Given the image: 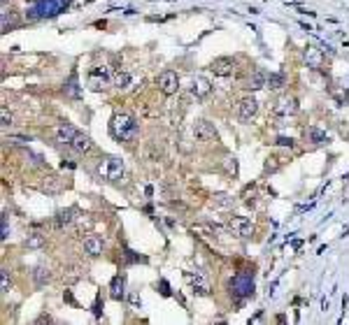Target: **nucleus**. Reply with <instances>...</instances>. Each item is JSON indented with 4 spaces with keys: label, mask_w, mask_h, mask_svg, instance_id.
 Segmentation results:
<instances>
[{
    "label": "nucleus",
    "mask_w": 349,
    "mask_h": 325,
    "mask_svg": "<svg viewBox=\"0 0 349 325\" xmlns=\"http://www.w3.org/2000/svg\"><path fill=\"white\" fill-rule=\"evenodd\" d=\"M110 133L119 142H133L140 133V126L130 114H114L112 123H110Z\"/></svg>",
    "instance_id": "f257e3e1"
},
{
    "label": "nucleus",
    "mask_w": 349,
    "mask_h": 325,
    "mask_svg": "<svg viewBox=\"0 0 349 325\" xmlns=\"http://www.w3.org/2000/svg\"><path fill=\"white\" fill-rule=\"evenodd\" d=\"M98 177L105 179V181H116V179L124 177V172H126V165H124V160L116 156H105L98 160Z\"/></svg>",
    "instance_id": "f03ea898"
},
{
    "label": "nucleus",
    "mask_w": 349,
    "mask_h": 325,
    "mask_svg": "<svg viewBox=\"0 0 349 325\" xmlns=\"http://www.w3.org/2000/svg\"><path fill=\"white\" fill-rule=\"evenodd\" d=\"M156 84H159L163 95H175L180 91V77H177L175 70H163L159 74V79H156Z\"/></svg>",
    "instance_id": "7ed1b4c3"
},
{
    "label": "nucleus",
    "mask_w": 349,
    "mask_h": 325,
    "mask_svg": "<svg viewBox=\"0 0 349 325\" xmlns=\"http://www.w3.org/2000/svg\"><path fill=\"white\" fill-rule=\"evenodd\" d=\"M193 137H196L198 142H217V139H219V133H217L214 123L205 121V119H198V121L193 123Z\"/></svg>",
    "instance_id": "20e7f679"
},
{
    "label": "nucleus",
    "mask_w": 349,
    "mask_h": 325,
    "mask_svg": "<svg viewBox=\"0 0 349 325\" xmlns=\"http://www.w3.org/2000/svg\"><path fill=\"white\" fill-rule=\"evenodd\" d=\"M228 228L238 237H252L254 235V225H252V221L247 219V216H231L228 219Z\"/></svg>",
    "instance_id": "39448f33"
},
{
    "label": "nucleus",
    "mask_w": 349,
    "mask_h": 325,
    "mask_svg": "<svg viewBox=\"0 0 349 325\" xmlns=\"http://www.w3.org/2000/svg\"><path fill=\"white\" fill-rule=\"evenodd\" d=\"M256 112H258V103H256V98L247 95V98L240 100V105H238V119H240L242 123L252 121V119L256 116Z\"/></svg>",
    "instance_id": "423d86ee"
},
{
    "label": "nucleus",
    "mask_w": 349,
    "mask_h": 325,
    "mask_svg": "<svg viewBox=\"0 0 349 325\" xmlns=\"http://www.w3.org/2000/svg\"><path fill=\"white\" fill-rule=\"evenodd\" d=\"M235 70V58H228V56H221V58H214L210 63V72L219 74V77H228Z\"/></svg>",
    "instance_id": "0eeeda50"
},
{
    "label": "nucleus",
    "mask_w": 349,
    "mask_h": 325,
    "mask_svg": "<svg viewBox=\"0 0 349 325\" xmlns=\"http://www.w3.org/2000/svg\"><path fill=\"white\" fill-rule=\"evenodd\" d=\"M298 112V100L296 98H279L275 103V107H273V114L275 116H291Z\"/></svg>",
    "instance_id": "6e6552de"
},
{
    "label": "nucleus",
    "mask_w": 349,
    "mask_h": 325,
    "mask_svg": "<svg viewBox=\"0 0 349 325\" xmlns=\"http://www.w3.org/2000/svg\"><path fill=\"white\" fill-rule=\"evenodd\" d=\"M110 297L116 300V302H121L124 297H126V276L124 274H116L112 283H110Z\"/></svg>",
    "instance_id": "1a4fd4ad"
},
{
    "label": "nucleus",
    "mask_w": 349,
    "mask_h": 325,
    "mask_svg": "<svg viewBox=\"0 0 349 325\" xmlns=\"http://www.w3.org/2000/svg\"><path fill=\"white\" fill-rule=\"evenodd\" d=\"M212 91V84L205 79V77H196L193 82H191V95L196 98V100H202V98H207Z\"/></svg>",
    "instance_id": "9d476101"
},
{
    "label": "nucleus",
    "mask_w": 349,
    "mask_h": 325,
    "mask_svg": "<svg viewBox=\"0 0 349 325\" xmlns=\"http://www.w3.org/2000/svg\"><path fill=\"white\" fill-rule=\"evenodd\" d=\"M112 79L107 77L105 70H100V68H95V70H91L89 72V86L93 88V91H103L107 84H110Z\"/></svg>",
    "instance_id": "9b49d317"
},
{
    "label": "nucleus",
    "mask_w": 349,
    "mask_h": 325,
    "mask_svg": "<svg viewBox=\"0 0 349 325\" xmlns=\"http://www.w3.org/2000/svg\"><path fill=\"white\" fill-rule=\"evenodd\" d=\"M186 276V281L191 283V288H193V293L198 295H210V283L202 279L201 274H193V272H186L184 274Z\"/></svg>",
    "instance_id": "f8f14e48"
},
{
    "label": "nucleus",
    "mask_w": 349,
    "mask_h": 325,
    "mask_svg": "<svg viewBox=\"0 0 349 325\" xmlns=\"http://www.w3.org/2000/svg\"><path fill=\"white\" fill-rule=\"evenodd\" d=\"M70 147H73L77 154H89V151L93 149V142H91V137H89V135H84V133H77Z\"/></svg>",
    "instance_id": "ddd939ff"
},
{
    "label": "nucleus",
    "mask_w": 349,
    "mask_h": 325,
    "mask_svg": "<svg viewBox=\"0 0 349 325\" xmlns=\"http://www.w3.org/2000/svg\"><path fill=\"white\" fill-rule=\"evenodd\" d=\"M79 130L74 126H70V123H61L58 126V130H56V137H58V142H63V144H73V139H74V135H77Z\"/></svg>",
    "instance_id": "4468645a"
},
{
    "label": "nucleus",
    "mask_w": 349,
    "mask_h": 325,
    "mask_svg": "<svg viewBox=\"0 0 349 325\" xmlns=\"http://www.w3.org/2000/svg\"><path fill=\"white\" fill-rule=\"evenodd\" d=\"M84 251L89 253V256H100V253H103V239H100L98 235H86Z\"/></svg>",
    "instance_id": "2eb2a0df"
},
{
    "label": "nucleus",
    "mask_w": 349,
    "mask_h": 325,
    "mask_svg": "<svg viewBox=\"0 0 349 325\" xmlns=\"http://www.w3.org/2000/svg\"><path fill=\"white\" fill-rule=\"evenodd\" d=\"M42 190H44V193H49V195H54V193H61V190H63V179L49 174V177L42 181Z\"/></svg>",
    "instance_id": "dca6fc26"
},
{
    "label": "nucleus",
    "mask_w": 349,
    "mask_h": 325,
    "mask_svg": "<svg viewBox=\"0 0 349 325\" xmlns=\"http://www.w3.org/2000/svg\"><path fill=\"white\" fill-rule=\"evenodd\" d=\"M268 86V74L263 70H254L249 74V88L252 91H258V88H265Z\"/></svg>",
    "instance_id": "f3484780"
},
{
    "label": "nucleus",
    "mask_w": 349,
    "mask_h": 325,
    "mask_svg": "<svg viewBox=\"0 0 349 325\" xmlns=\"http://www.w3.org/2000/svg\"><path fill=\"white\" fill-rule=\"evenodd\" d=\"M130 82H133V74L126 72V70H121V68L112 74V84H114L116 88H128V86H130Z\"/></svg>",
    "instance_id": "a211bd4d"
},
{
    "label": "nucleus",
    "mask_w": 349,
    "mask_h": 325,
    "mask_svg": "<svg viewBox=\"0 0 349 325\" xmlns=\"http://www.w3.org/2000/svg\"><path fill=\"white\" fill-rule=\"evenodd\" d=\"M305 61H307V65H312V68H321V63H324V53L319 51L317 47H307Z\"/></svg>",
    "instance_id": "6ab92c4d"
},
{
    "label": "nucleus",
    "mask_w": 349,
    "mask_h": 325,
    "mask_svg": "<svg viewBox=\"0 0 349 325\" xmlns=\"http://www.w3.org/2000/svg\"><path fill=\"white\" fill-rule=\"evenodd\" d=\"M74 219H77V216H74V209H61L56 214V228H65V225H70Z\"/></svg>",
    "instance_id": "aec40b11"
},
{
    "label": "nucleus",
    "mask_w": 349,
    "mask_h": 325,
    "mask_svg": "<svg viewBox=\"0 0 349 325\" xmlns=\"http://www.w3.org/2000/svg\"><path fill=\"white\" fill-rule=\"evenodd\" d=\"M33 281L37 288H42L44 283L49 281V270H44V267H35V272H33Z\"/></svg>",
    "instance_id": "412c9836"
},
{
    "label": "nucleus",
    "mask_w": 349,
    "mask_h": 325,
    "mask_svg": "<svg viewBox=\"0 0 349 325\" xmlns=\"http://www.w3.org/2000/svg\"><path fill=\"white\" fill-rule=\"evenodd\" d=\"M42 244H44L42 232H31V235H28V239H26V246H28V249H40Z\"/></svg>",
    "instance_id": "4be33fe9"
},
{
    "label": "nucleus",
    "mask_w": 349,
    "mask_h": 325,
    "mask_svg": "<svg viewBox=\"0 0 349 325\" xmlns=\"http://www.w3.org/2000/svg\"><path fill=\"white\" fill-rule=\"evenodd\" d=\"M284 74L282 72H277V74H270V77H268V86H270V88H273V91H277V88H282V86H284Z\"/></svg>",
    "instance_id": "5701e85b"
},
{
    "label": "nucleus",
    "mask_w": 349,
    "mask_h": 325,
    "mask_svg": "<svg viewBox=\"0 0 349 325\" xmlns=\"http://www.w3.org/2000/svg\"><path fill=\"white\" fill-rule=\"evenodd\" d=\"M307 133H310V137H312L314 144H324V142H328V135L324 133V130H319V128H310Z\"/></svg>",
    "instance_id": "b1692460"
},
{
    "label": "nucleus",
    "mask_w": 349,
    "mask_h": 325,
    "mask_svg": "<svg viewBox=\"0 0 349 325\" xmlns=\"http://www.w3.org/2000/svg\"><path fill=\"white\" fill-rule=\"evenodd\" d=\"M65 93L70 95V98H79V88H77V72L70 74V82H68V88H65Z\"/></svg>",
    "instance_id": "393cba45"
},
{
    "label": "nucleus",
    "mask_w": 349,
    "mask_h": 325,
    "mask_svg": "<svg viewBox=\"0 0 349 325\" xmlns=\"http://www.w3.org/2000/svg\"><path fill=\"white\" fill-rule=\"evenodd\" d=\"M212 205H214V207H231V205H233V198H228L226 193H219V195H214Z\"/></svg>",
    "instance_id": "a878e982"
},
{
    "label": "nucleus",
    "mask_w": 349,
    "mask_h": 325,
    "mask_svg": "<svg viewBox=\"0 0 349 325\" xmlns=\"http://www.w3.org/2000/svg\"><path fill=\"white\" fill-rule=\"evenodd\" d=\"M223 168H226V172L231 174V177H238V158H226L223 160Z\"/></svg>",
    "instance_id": "bb28decb"
},
{
    "label": "nucleus",
    "mask_w": 349,
    "mask_h": 325,
    "mask_svg": "<svg viewBox=\"0 0 349 325\" xmlns=\"http://www.w3.org/2000/svg\"><path fill=\"white\" fill-rule=\"evenodd\" d=\"M79 276H82V267H73V270L68 272V281L74 283L77 279H79Z\"/></svg>",
    "instance_id": "cd10ccee"
},
{
    "label": "nucleus",
    "mask_w": 349,
    "mask_h": 325,
    "mask_svg": "<svg viewBox=\"0 0 349 325\" xmlns=\"http://www.w3.org/2000/svg\"><path fill=\"white\" fill-rule=\"evenodd\" d=\"M12 121H14V116L7 112V107H2V128H7V126H12Z\"/></svg>",
    "instance_id": "c85d7f7f"
},
{
    "label": "nucleus",
    "mask_w": 349,
    "mask_h": 325,
    "mask_svg": "<svg viewBox=\"0 0 349 325\" xmlns=\"http://www.w3.org/2000/svg\"><path fill=\"white\" fill-rule=\"evenodd\" d=\"M0 276H2V293H7V291H10V276H7V270H2Z\"/></svg>",
    "instance_id": "c756f323"
},
{
    "label": "nucleus",
    "mask_w": 349,
    "mask_h": 325,
    "mask_svg": "<svg viewBox=\"0 0 349 325\" xmlns=\"http://www.w3.org/2000/svg\"><path fill=\"white\" fill-rule=\"evenodd\" d=\"M277 144H279V147H294V139H291V137H279Z\"/></svg>",
    "instance_id": "7c9ffc66"
},
{
    "label": "nucleus",
    "mask_w": 349,
    "mask_h": 325,
    "mask_svg": "<svg viewBox=\"0 0 349 325\" xmlns=\"http://www.w3.org/2000/svg\"><path fill=\"white\" fill-rule=\"evenodd\" d=\"M161 288H163V291H161L163 295H170V286H168V281H161Z\"/></svg>",
    "instance_id": "2f4dec72"
},
{
    "label": "nucleus",
    "mask_w": 349,
    "mask_h": 325,
    "mask_svg": "<svg viewBox=\"0 0 349 325\" xmlns=\"http://www.w3.org/2000/svg\"><path fill=\"white\" fill-rule=\"evenodd\" d=\"M128 300H130V304H133V307H138V304H140V300H138V295H135V293H130V297H128Z\"/></svg>",
    "instance_id": "473e14b6"
},
{
    "label": "nucleus",
    "mask_w": 349,
    "mask_h": 325,
    "mask_svg": "<svg viewBox=\"0 0 349 325\" xmlns=\"http://www.w3.org/2000/svg\"><path fill=\"white\" fill-rule=\"evenodd\" d=\"M63 300H65V302H70V304H74V297H73V295H70V291H65Z\"/></svg>",
    "instance_id": "72a5a7b5"
}]
</instances>
